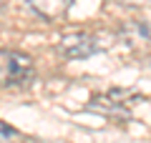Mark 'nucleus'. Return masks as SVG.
Masks as SVG:
<instances>
[{"mask_svg": "<svg viewBox=\"0 0 151 143\" xmlns=\"http://www.w3.org/2000/svg\"><path fill=\"white\" fill-rule=\"evenodd\" d=\"M35 65L33 58L20 50H3L0 53V75H3V85H20L33 78Z\"/></svg>", "mask_w": 151, "mask_h": 143, "instance_id": "nucleus-1", "label": "nucleus"}, {"mask_svg": "<svg viewBox=\"0 0 151 143\" xmlns=\"http://www.w3.org/2000/svg\"><path fill=\"white\" fill-rule=\"evenodd\" d=\"M60 53L65 58H73V60H81V58H88L98 50V43L91 33H83V30H73V33H65L58 43Z\"/></svg>", "mask_w": 151, "mask_h": 143, "instance_id": "nucleus-2", "label": "nucleus"}, {"mask_svg": "<svg viewBox=\"0 0 151 143\" xmlns=\"http://www.w3.org/2000/svg\"><path fill=\"white\" fill-rule=\"evenodd\" d=\"M28 5H30L38 15L48 18V20H55V18H60L70 5H73V0H28Z\"/></svg>", "mask_w": 151, "mask_h": 143, "instance_id": "nucleus-3", "label": "nucleus"}, {"mask_svg": "<svg viewBox=\"0 0 151 143\" xmlns=\"http://www.w3.org/2000/svg\"><path fill=\"white\" fill-rule=\"evenodd\" d=\"M8 136H13V128H8V123L3 121V138L8 141Z\"/></svg>", "mask_w": 151, "mask_h": 143, "instance_id": "nucleus-4", "label": "nucleus"}]
</instances>
